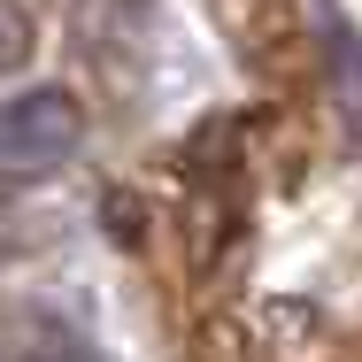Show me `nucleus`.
<instances>
[{
    "label": "nucleus",
    "mask_w": 362,
    "mask_h": 362,
    "mask_svg": "<svg viewBox=\"0 0 362 362\" xmlns=\"http://www.w3.org/2000/svg\"><path fill=\"white\" fill-rule=\"evenodd\" d=\"M332 77L347 85V93H339L347 124H362V47H355V31H332Z\"/></svg>",
    "instance_id": "nucleus-3"
},
{
    "label": "nucleus",
    "mask_w": 362,
    "mask_h": 362,
    "mask_svg": "<svg viewBox=\"0 0 362 362\" xmlns=\"http://www.w3.org/2000/svg\"><path fill=\"white\" fill-rule=\"evenodd\" d=\"M31 16H23V0H0V77H16L23 62H31Z\"/></svg>",
    "instance_id": "nucleus-2"
},
{
    "label": "nucleus",
    "mask_w": 362,
    "mask_h": 362,
    "mask_svg": "<svg viewBox=\"0 0 362 362\" xmlns=\"http://www.w3.org/2000/svg\"><path fill=\"white\" fill-rule=\"evenodd\" d=\"M16 362H93L85 347H62V339H47V347H31V355H16Z\"/></svg>",
    "instance_id": "nucleus-4"
},
{
    "label": "nucleus",
    "mask_w": 362,
    "mask_h": 362,
    "mask_svg": "<svg viewBox=\"0 0 362 362\" xmlns=\"http://www.w3.org/2000/svg\"><path fill=\"white\" fill-rule=\"evenodd\" d=\"M85 146V108L62 85H31L0 100V177H47Z\"/></svg>",
    "instance_id": "nucleus-1"
}]
</instances>
